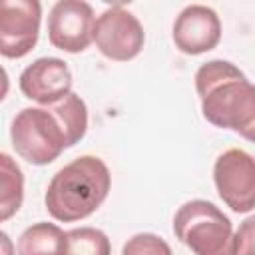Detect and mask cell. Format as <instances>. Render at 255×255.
Wrapping results in <instances>:
<instances>
[{"label":"cell","mask_w":255,"mask_h":255,"mask_svg":"<svg viewBox=\"0 0 255 255\" xmlns=\"http://www.w3.org/2000/svg\"><path fill=\"white\" fill-rule=\"evenodd\" d=\"M8 90H10V80H8L6 70L0 66V102L8 96Z\"/></svg>","instance_id":"obj_17"},{"label":"cell","mask_w":255,"mask_h":255,"mask_svg":"<svg viewBox=\"0 0 255 255\" xmlns=\"http://www.w3.org/2000/svg\"><path fill=\"white\" fill-rule=\"evenodd\" d=\"M92 42H96V48L106 58L114 62H128L141 52L145 32L129 10L124 6H112L96 18Z\"/></svg>","instance_id":"obj_5"},{"label":"cell","mask_w":255,"mask_h":255,"mask_svg":"<svg viewBox=\"0 0 255 255\" xmlns=\"http://www.w3.org/2000/svg\"><path fill=\"white\" fill-rule=\"evenodd\" d=\"M173 44L179 52L197 56L213 50L221 40V20L217 12L203 4L185 6L173 22Z\"/></svg>","instance_id":"obj_9"},{"label":"cell","mask_w":255,"mask_h":255,"mask_svg":"<svg viewBox=\"0 0 255 255\" xmlns=\"http://www.w3.org/2000/svg\"><path fill=\"white\" fill-rule=\"evenodd\" d=\"M253 217L245 219L239 231L235 233V247L237 255H253Z\"/></svg>","instance_id":"obj_15"},{"label":"cell","mask_w":255,"mask_h":255,"mask_svg":"<svg viewBox=\"0 0 255 255\" xmlns=\"http://www.w3.org/2000/svg\"><path fill=\"white\" fill-rule=\"evenodd\" d=\"M66 241V255H112L108 235L96 227L70 229Z\"/></svg>","instance_id":"obj_13"},{"label":"cell","mask_w":255,"mask_h":255,"mask_svg":"<svg viewBox=\"0 0 255 255\" xmlns=\"http://www.w3.org/2000/svg\"><path fill=\"white\" fill-rule=\"evenodd\" d=\"M40 20L38 0H0V56L24 58L38 42Z\"/></svg>","instance_id":"obj_7"},{"label":"cell","mask_w":255,"mask_h":255,"mask_svg":"<svg viewBox=\"0 0 255 255\" xmlns=\"http://www.w3.org/2000/svg\"><path fill=\"white\" fill-rule=\"evenodd\" d=\"M213 181L221 201L235 213H251L255 205V163L237 147L223 151L213 165Z\"/></svg>","instance_id":"obj_6"},{"label":"cell","mask_w":255,"mask_h":255,"mask_svg":"<svg viewBox=\"0 0 255 255\" xmlns=\"http://www.w3.org/2000/svg\"><path fill=\"white\" fill-rule=\"evenodd\" d=\"M173 233L193 255H237L233 225L211 201L183 203L173 215Z\"/></svg>","instance_id":"obj_3"},{"label":"cell","mask_w":255,"mask_h":255,"mask_svg":"<svg viewBox=\"0 0 255 255\" xmlns=\"http://www.w3.org/2000/svg\"><path fill=\"white\" fill-rule=\"evenodd\" d=\"M112 175L96 155H80L54 173L46 189V209L62 223L90 217L108 197Z\"/></svg>","instance_id":"obj_2"},{"label":"cell","mask_w":255,"mask_h":255,"mask_svg":"<svg viewBox=\"0 0 255 255\" xmlns=\"http://www.w3.org/2000/svg\"><path fill=\"white\" fill-rule=\"evenodd\" d=\"M24 201V173L16 159L0 151V223L18 213Z\"/></svg>","instance_id":"obj_12"},{"label":"cell","mask_w":255,"mask_h":255,"mask_svg":"<svg viewBox=\"0 0 255 255\" xmlns=\"http://www.w3.org/2000/svg\"><path fill=\"white\" fill-rule=\"evenodd\" d=\"M10 139L16 153L32 165L52 163L66 147H72L62 122L48 106L20 110L12 120Z\"/></svg>","instance_id":"obj_4"},{"label":"cell","mask_w":255,"mask_h":255,"mask_svg":"<svg viewBox=\"0 0 255 255\" xmlns=\"http://www.w3.org/2000/svg\"><path fill=\"white\" fill-rule=\"evenodd\" d=\"M94 10L84 0H60L48 16V40L54 48L70 54L84 52L92 44Z\"/></svg>","instance_id":"obj_8"},{"label":"cell","mask_w":255,"mask_h":255,"mask_svg":"<svg viewBox=\"0 0 255 255\" xmlns=\"http://www.w3.org/2000/svg\"><path fill=\"white\" fill-rule=\"evenodd\" d=\"M195 90L203 118L245 139L255 131V90L247 76L227 60H211L195 72Z\"/></svg>","instance_id":"obj_1"},{"label":"cell","mask_w":255,"mask_h":255,"mask_svg":"<svg viewBox=\"0 0 255 255\" xmlns=\"http://www.w3.org/2000/svg\"><path fill=\"white\" fill-rule=\"evenodd\" d=\"M18 84L24 98L50 106L72 92V72L60 58H38L24 68Z\"/></svg>","instance_id":"obj_10"},{"label":"cell","mask_w":255,"mask_h":255,"mask_svg":"<svg viewBox=\"0 0 255 255\" xmlns=\"http://www.w3.org/2000/svg\"><path fill=\"white\" fill-rule=\"evenodd\" d=\"M122 255H173L171 247L155 233H135L124 243Z\"/></svg>","instance_id":"obj_14"},{"label":"cell","mask_w":255,"mask_h":255,"mask_svg":"<svg viewBox=\"0 0 255 255\" xmlns=\"http://www.w3.org/2000/svg\"><path fill=\"white\" fill-rule=\"evenodd\" d=\"M0 255H16V249H14L10 235L4 233L2 229H0Z\"/></svg>","instance_id":"obj_16"},{"label":"cell","mask_w":255,"mask_h":255,"mask_svg":"<svg viewBox=\"0 0 255 255\" xmlns=\"http://www.w3.org/2000/svg\"><path fill=\"white\" fill-rule=\"evenodd\" d=\"M66 233L54 223L30 225L18 239V255H66Z\"/></svg>","instance_id":"obj_11"}]
</instances>
